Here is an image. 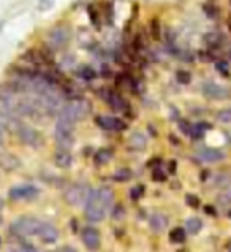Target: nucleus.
<instances>
[{
  "label": "nucleus",
  "instance_id": "obj_1",
  "mask_svg": "<svg viewBox=\"0 0 231 252\" xmlns=\"http://www.w3.org/2000/svg\"><path fill=\"white\" fill-rule=\"evenodd\" d=\"M111 205H113L111 189L110 187H100V189L90 193L87 203H86V218L90 222H100L106 216Z\"/></svg>",
  "mask_w": 231,
  "mask_h": 252
},
{
  "label": "nucleus",
  "instance_id": "obj_2",
  "mask_svg": "<svg viewBox=\"0 0 231 252\" xmlns=\"http://www.w3.org/2000/svg\"><path fill=\"white\" fill-rule=\"evenodd\" d=\"M73 126H75V121L60 111L59 118H57V124H56L57 149H65V151L70 149L71 143H73Z\"/></svg>",
  "mask_w": 231,
  "mask_h": 252
},
{
  "label": "nucleus",
  "instance_id": "obj_3",
  "mask_svg": "<svg viewBox=\"0 0 231 252\" xmlns=\"http://www.w3.org/2000/svg\"><path fill=\"white\" fill-rule=\"evenodd\" d=\"M43 222L35 218H19L11 225V232L18 236H33L40 233Z\"/></svg>",
  "mask_w": 231,
  "mask_h": 252
},
{
  "label": "nucleus",
  "instance_id": "obj_4",
  "mask_svg": "<svg viewBox=\"0 0 231 252\" xmlns=\"http://www.w3.org/2000/svg\"><path fill=\"white\" fill-rule=\"evenodd\" d=\"M98 95L102 97L103 102H106V105L110 106L111 110H114V111L130 113V110H132V106H130V103L127 102V100L122 97L120 94H117L113 89H102V91H98Z\"/></svg>",
  "mask_w": 231,
  "mask_h": 252
},
{
  "label": "nucleus",
  "instance_id": "obj_5",
  "mask_svg": "<svg viewBox=\"0 0 231 252\" xmlns=\"http://www.w3.org/2000/svg\"><path fill=\"white\" fill-rule=\"evenodd\" d=\"M90 193L92 192L89 190L87 186L75 184V186H71L67 192H65V200H67L70 205L78 206V205H81V203H87Z\"/></svg>",
  "mask_w": 231,
  "mask_h": 252
},
{
  "label": "nucleus",
  "instance_id": "obj_6",
  "mask_svg": "<svg viewBox=\"0 0 231 252\" xmlns=\"http://www.w3.org/2000/svg\"><path fill=\"white\" fill-rule=\"evenodd\" d=\"M95 122L100 128H103L106 132H124L127 128L125 121L116 116H97Z\"/></svg>",
  "mask_w": 231,
  "mask_h": 252
},
{
  "label": "nucleus",
  "instance_id": "obj_7",
  "mask_svg": "<svg viewBox=\"0 0 231 252\" xmlns=\"http://www.w3.org/2000/svg\"><path fill=\"white\" fill-rule=\"evenodd\" d=\"M203 94L209 100H225L230 97V91L227 88L212 81H207L203 84Z\"/></svg>",
  "mask_w": 231,
  "mask_h": 252
},
{
  "label": "nucleus",
  "instance_id": "obj_8",
  "mask_svg": "<svg viewBox=\"0 0 231 252\" xmlns=\"http://www.w3.org/2000/svg\"><path fill=\"white\" fill-rule=\"evenodd\" d=\"M38 195V187L32 184H23L16 186L10 190V198L13 200H32Z\"/></svg>",
  "mask_w": 231,
  "mask_h": 252
},
{
  "label": "nucleus",
  "instance_id": "obj_9",
  "mask_svg": "<svg viewBox=\"0 0 231 252\" xmlns=\"http://www.w3.org/2000/svg\"><path fill=\"white\" fill-rule=\"evenodd\" d=\"M227 154L223 151L217 149V148H203L198 151V159L201 162H207V163H217L225 160Z\"/></svg>",
  "mask_w": 231,
  "mask_h": 252
},
{
  "label": "nucleus",
  "instance_id": "obj_10",
  "mask_svg": "<svg viewBox=\"0 0 231 252\" xmlns=\"http://www.w3.org/2000/svg\"><path fill=\"white\" fill-rule=\"evenodd\" d=\"M86 111H87V110H86V103L83 102L81 98L73 100V102L68 103V105L62 110V113H65L67 116H70L75 122L81 119V118L84 116V114H86Z\"/></svg>",
  "mask_w": 231,
  "mask_h": 252
},
{
  "label": "nucleus",
  "instance_id": "obj_11",
  "mask_svg": "<svg viewBox=\"0 0 231 252\" xmlns=\"http://www.w3.org/2000/svg\"><path fill=\"white\" fill-rule=\"evenodd\" d=\"M81 238H83V243H84V246L90 249V251H97L100 248V233L97 232L93 227H86L83 230V235H81Z\"/></svg>",
  "mask_w": 231,
  "mask_h": 252
},
{
  "label": "nucleus",
  "instance_id": "obj_12",
  "mask_svg": "<svg viewBox=\"0 0 231 252\" xmlns=\"http://www.w3.org/2000/svg\"><path fill=\"white\" fill-rule=\"evenodd\" d=\"M48 38H49V41H51V45L54 48H63L68 43V31L65 27L59 26V27L53 29V31L48 33Z\"/></svg>",
  "mask_w": 231,
  "mask_h": 252
},
{
  "label": "nucleus",
  "instance_id": "obj_13",
  "mask_svg": "<svg viewBox=\"0 0 231 252\" xmlns=\"http://www.w3.org/2000/svg\"><path fill=\"white\" fill-rule=\"evenodd\" d=\"M19 138L23 143H26V145H32V146H38L43 143L41 140V135L38 132L32 130V128L29 127H21L19 128Z\"/></svg>",
  "mask_w": 231,
  "mask_h": 252
},
{
  "label": "nucleus",
  "instance_id": "obj_14",
  "mask_svg": "<svg viewBox=\"0 0 231 252\" xmlns=\"http://www.w3.org/2000/svg\"><path fill=\"white\" fill-rule=\"evenodd\" d=\"M40 238L45 241V243H54L57 240V230L54 225L51 224H45L43 222V225L40 228V233H38Z\"/></svg>",
  "mask_w": 231,
  "mask_h": 252
},
{
  "label": "nucleus",
  "instance_id": "obj_15",
  "mask_svg": "<svg viewBox=\"0 0 231 252\" xmlns=\"http://www.w3.org/2000/svg\"><path fill=\"white\" fill-rule=\"evenodd\" d=\"M149 33L152 40L155 41H160L162 37H163V29H162V24H160V19L158 18H152L149 23Z\"/></svg>",
  "mask_w": 231,
  "mask_h": 252
},
{
  "label": "nucleus",
  "instance_id": "obj_16",
  "mask_svg": "<svg viewBox=\"0 0 231 252\" xmlns=\"http://www.w3.org/2000/svg\"><path fill=\"white\" fill-rule=\"evenodd\" d=\"M168 225V219L167 216L163 214H154L152 218H150V228L154 230V232H162V230H165Z\"/></svg>",
  "mask_w": 231,
  "mask_h": 252
},
{
  "label": "nucleus",
  "instance_id": "obj_17",
  "mask_svg": "<svg viewBox=\"0 0 231 252\" xmlns=\"http://www.w3.org/2000/svg\"><path fill=\"white\" fill-rule=\"evenodd\" d=\"M56 165L60 168H68L71 165V154L65 149H59L56 154Z\"/></svg>",
  "mask_w": 231,
  "mask_h": 252
},
{
  "label": "nucleus",
  "instance_id": "obj_18",
  "mask_svg": "<svg viewBox=\"0 0 231 252\" xmlns=\"http://www.w3.org/2000/svg\"><path fill=\"white\" fill-rule=\"evenodd\" d=\"M201 228H203V222H201V219H198V218H190V219H187V222H185V230H187V233L197 235Z\"/></svg>",
  "mask_w": 231,
  "mask_h": 252
},
{
  "label": "nucleus",
  "instance_id": "obj_19",
  "mask_svg": "<svg viewBox=\"0 0 231 252\" xmlns=\"http://www.w3.org/2000/svg\"><path fill=\"white\" fill-rule=\"evenodd\" d=\"M111 157H113V151L110 148H103L95 154V163L97 165H105V163H108L111 160Z\"/></svg>",
  "mask_w": 231,
  "mask_h": 252
},
{
  "label": "nucleus",
  "instance_id": "obj_20",
  "mask_svg": "<svg viewBox=\"0 0 231 252\" xmlns=\"http://www.w3.org/2000/svg\"><path fill=\"white\" fill-rule=\"evenodd\" d=\"M187 236V230L182 227H176L170 232V241L171 243H184Z\"/></svg>",
  "mask_w": 231,
  "mask_h": 252
},
{
  "label": "nucleus",
  "instance_id": "obj_21",
  "mask_svg": "<svg viewBox=\"0 0 231 252\" xmlns=\"http://www.w3.org/2000/svg\"><path fill=\"white\" fill-rule=\"evenodd\" d=\"M203 11L209 19H217L220 16V8L214 3H204L203 5Z\"/></svg>",
  "mask_w": 231,
  "mask_h": 252
},
{
  "label": "nucleus",
  "instance_id": "obj_22",
  "mask_svg": "<svg viewBox=\"0 0 231 252\" xmlns=\"http://www.w3.org/2000/svg\"><path fill=\"white\" fill-rule=\"evenodd\" d=\"M215 70H217L222 76L228 78L230 76V70H231L230 68V62L225 61V59H217V61H215Z\"/></svg>",
  "mask_w": 231,
  "mask_h": 252
},
{
  "label": "nucleus",
  "instance_id": "obj_23",
  "mask_svg": "<svg viewBox=\"0 0 231 252\" xmlns=\"http://www.w3.org/2000/svg\"><path fill=\"white\" fill-rule=\"evenodd\" d=\"M176 81H177L179 84H182V86L190 84V81H192L190 71H187V70H177V71H176Z\"/></svg>",
  "mask_w": 231,
  "mask_h": 252
},
{
  "label": "nucleus",
  "instance_id": "obj_24",
  "mask_svg": "<svg viewBox=\"0 0 231 252\" xmlns=\"http://www.w3.org/2000/svg\"><path fill=\"white\" fill-rule=\"evenodd\" d=\"M87 13H89V18H90L93 26H95V27L102 26V21H100V10H97L93 5H89L87 6Z\"/></svg>",
  "mask_w": 231,
  "mask_h": 252
},
{
  "label": "nucleus",
  "instance_id": "obj_25",
  "mask_svg": "<svg viewBox=\"0 0 231 252\" xmlns=\"http://www.w3.org/2000/svg\"><path fill=\"white\" fill-rule=\"evenodd\" d=\"M78 75L81 76L84 81H93L97 78V73L90 67H81L78 71Z\"/></svg>",
  "mask_w": 231,
  "mask_h": 252
},
{
  "label": "nucleus",
  "instance_id": "obj_26",
  "mask_svg": "<svg viewBox=\"0 0 231 252\" xmlns=\"http://www.w3.org/2000/svg\"><path fill=\"white\" fill-rule=\"evenodd\" d=\"M144 46H146V43H144V37H143V33H136L135 35V38L132 41V48H133V53H141Z\"/></svg>",
  "mask_w": 231,
  "mask_h": 252
},
{
  "label": "nucleus",
  "instance_id": "obj_27",
  "mask_svg": "<svg viewBox=\"0 0 231 252\" xmlns=\"http://www.w3.org/2000/svg\"><path fill=\"white\" fill-rule=\"evenodd\" d=\"M217 119L223 124H231V108H223L217 111Z\"/></svg>",
  "mask_w": 231,
  "mask_h": 252
},
{
  "label": "nucleus",
  "instance_id": "obj_28",
  "mask_svg": "<svg viewBox=\"0 0 231 252\" xmlns=\"http://www.w3.org/2000/svg\"><path fill=\"white\" fill-rule=\"evenodd\" d=\"M132 145L136 149H144V148H146V138L143 136V133H135L132 136Z\"/></svg>",
  "mask_w": 231,
  "mask_h": 252
},
{
  "label": "nucleus",
  "instance_id": "obj_29",
  "mask_svg": "<svg viewBox=\"0 0 231 252\" xmlns=\"http://www.w3.org/2000/svg\"><path fill=\"white\" fill-rule=\"evenodd\" d=\"M130 178H132V171L130 170H119L117 173H114V181L124 183V181H128Z\"/></svg>",
  "mask_w": 231,
  "mask_h": 252
},
{
  "label": "nucleus",
  "instance_id": "obj_30",
  "mask_svg": "<svg viewBox=\"0 0 231 252\" xmlns=\"http://www.w3.org/2000/svg\"><path fill=\"white\" fill-rule=\"evenodd\" d=\"M192 124L189 121H185V119H180L179 121V128H180V132H182L184 135H187V136H190V132H192Z\"/></svg>",
  "mask_w": 231,
  "mask_h": 252
},
{
  "label": "nucleus",
  "instance_id": "obj_31",
  "mask_svg": "<svg viewBox=\"0 0 231 252\" xmlns=\"http://www.w3.org/2000/svg\"><path fill=\"white\" fill-rule=\"evenodd\" d=\"M219 201L222 205H228L231 203V189L230 190H225V192H222L220 195H219Z\"/></svg>",
  "mask_w": 231,
  "mask_h": 252
},
{
  "label": "nucleus",
  "instance_id": "obj_32",
  "mask_svg": "<svg viewBox=\"0 0 231 252\" xmlns=\"http://www.w3.org/2000/svg\"><path fill=\"white\" fill-rule=\"evenodd\" d=\"M185 201H187V205L192 206V208H198V206H200V200H198V197L190 195V193L185 197Z\"/></svg>",
  "mask_w": 231,
  "mask_h": 252
},
{
  "label": "nucleus",
  "instance_id": "obj_33",
  "mask_svg": "<svg viewBox=\"0 0 231 252\" xmlns=\"http://www.w3.org/2000/svg\"><path fill=\"white\" fill-rule=\"evenodd\" d=\"M53 5H54V0H40V10L41 11H45V10H51L53 8Z\"/></svg>",
  "mask_w": 231,
  "mask_h": 252
},
{
  "label": "nucleus",
  "instance_id": "obj_34",
  "mask_svg": "<svg viewBox=\"0 0 231 252\" xmlns=\"http://www.w3.org/2000/svg\"><path fill=\"white\" fill-rule=\"evenodd\" d=\"M143 186H138V187H133L132 192H130V195H132V200H138L141 195H143Z\"/></svg>",
  "mask_w": 231,
  "mask_h": 252
},
{
  "label": "nucleus",
  "instance_id": "obj_35",
  "mask_svg": "<svg viewBox=\"0 0 231 252\" xmlns=\"http://www.w3.org/2000/svg\"><path fill=\"white\" fill-rule=\"evenodd\" d=\"M152 178L155 179V181H165V179H167V175H165L160 168H155L152 173Z\"/></svg>",
  "mask_w": 231,
  "mask_h": 252
},
{
  "label": "nucleus",
  "instance_id": "obj_36",
  "mask_svg": "<svg viewBox=\"0 0 231 252\" xmlns=\"http://www.w3.org/2000/svg\"><path fill=\"white\" fill-rule=\"evenodd\" d=\"M195 126H197V127L200 128V130H203L204 133H206L207 130H211V128H212V124H209V122H206V121H200V122H197V124H195Z\"/></svg>",
  "mask_w": 231,
  "mask_h": 252
},
{
  "label": "nucleus",
  "instance_id": "obj_37",
  "mask_svg": "<svg viewBox=\"0 0 231 252\" xmlns=\"http://www.w3.org/2000/svg\"><path fill=\"white\" fill-rule=\"evenodd\" d=\"M176 168H177L176 162H174V160L170 162V173H171V175H174V173H176Z\"/></svg>",
  "mask_w": 231,
  "mask_h": 252
},
{
  "label": "nucleus",
  "instance_id": "obj_38",
  "mask_svg": "<svg viewBox=\"0 0 231 252\" xmlns=\"http://www.w3.org/2000/svg\"><path fill=\"white\" fill-rule=\"evenodd\" d=\"M60 252H76V249H75V248H71V246H65V248H62Z\"/></svg>",
  "mask_w": 231,
  "mask_h": 252
},
{
  "label": "nucleus",
  "instance_id": "obj_39",
  "mask_svg": "<svg viewBox=\"0 0 231 252\" xmlns=\"http://www.w3.org/2000/svg\"><path fill=\"white\" fill-rule=\"evenodd\" d=\"M170 140H171L173 143H174V145H179V140H177V138H174V135H173V133L170 135Z\"/></svg>",
  "mask_w": 231,
  "mask_h": 252
},
{
  "label": "nucleus",
  "instance_id": "obj_40",
  "mask_svg": "<svg viewBox=\"0 0 231 252\" xmlns=\"http://www.w3.org/2000/svg\"><path fill=\"white\" fill-rule=\"evenodd\" d=\"M206 213H211V214H215V210L212 206H206Z\"/></svg>",
  "mask_w": 231,
  "mask_h": 252
},
{
  "label": "nucleus",
  "instance_id": "obj_41",
  "mask_svg": "<svg viewBox=\"0 0 231 252\" xmlns=\"http://www.w3.org/2000/svg\"><path fill=\"white\" fill-rule=\"evenodd\" d=\"M227 26H228V31L231 33V16H228V19H227Z\"/></svg>",
  "mask_w": 231,
  "mask_h": 252
},
{
  "label": "nucleus",
  "instance_id": "obj_42",
  "mask_svg": "<svg viewBox=\"0 0 231 252\" xmlns=\"http://www.w3.org/2000/svg\"><path fill=\"white\" fill-rule=\"evenodd\" d=\"M230 56H231V53H230Z\"/></svg>",
  "mask_w": 231,
  "mask_h": 252
},
{
  "label": "nucleus",
  "instance_id": "obj_43",
  "mask_svg": "<svg viewBox=\"0 0 231 252\" xmlns=\"http://www.w3.org/2000/svg\"><path fill=\"white\" fill-rule=\"evenodd\" d=\"M0 220H2V219H0Z\"/></svg>",
  "mask_w": 231,
  "mask_h": 252
},
{
  "label": "nucleus",
  "instance_id": "obj_44",
  "mask_svg": "<svg viewBox=\"0 0 231 252\" xmlns=\"http://www.w3.org/2000/svg\"><path fill=\"white\" fill-rule=\"evenodd\" d=\"M230 2H231V0H230Z\"/></svg>",
  "mask_w": 231,
  "mask_h": 252
},
{
  "label": "nucleus",
  "instance_id": "obj_45",
  "mask_svg": "<svg viewBox=\"0 0 231 252\" xmlns=\"http://www.w3.org/2000/svg\"><path fill=\"white\" fill-rule=\"evenodd\" d=\"M230 252H231V251H230Z\"/></svg>",
  "mask_w": 231,
  "mask_h": 252
}]
</instances>
